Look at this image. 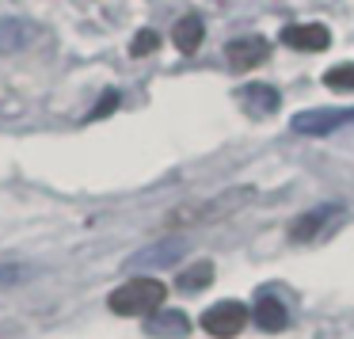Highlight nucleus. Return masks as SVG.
<instances>
[{"instance_id":"1","label":"nucleus","mask_w":354,"mask_h":339,"mask_svg":"<svg viewBox=\"0 0 354 339\" xmlns=\"http://www.w3.org/2000/svg\"><path fill=\"white\" fill-rule=\"evenodd\" d=\"M164 297H168V286L164 282H156V278H130V282H122L111 293L107 305L118 316H149L164 305Z\"/></svg>"},{"instance_id":"2","label":"nucleus","mask_w":354,"mask_h":339,"mask_svg":"<svg viewBox=\"0 0 354 339\" xmlns=\"http://www.w3.org/2000/svg\"><path fill=\"white\" fill-rule=\"evenodd\" d=\"M248 199H252V191H225V194H217V199H209V202H194V206L176 210V214H171L168 221H171V225H202V221H217V217H225V214H232V210H240Z\"/></svg>"},{"instance_id":"3","label":"nucleus","mask_w":354,"mask_h":339,"mask_svg":"<svg viewBox=\"0 0 354 339\" xmlns=\"http://www.w3.org/2000/svg\"><path fill=\"white\" fill-rule=\"evenodd\" d=\"M244 324H248V309L240 305V301H217V305H209L206 313H202V328H206L214 339L240 336Z\"/></svg>"},{"instance_id":"4","label":"nucleus","mask_w":354,"mask_h":339,"mask_svg":"<svg viewBox=\"0 0 354 339\" xmlns=\"http://www.w3.org/2000/svg\"><path fill=\"white\" fill-rule=\"evenodd\" d=\"M354 118V107H343V111H301L293 115L290 130L301 134V138H324V134H335L339 126H346Z\"/></svg>"},{"instance_id":"5","label":"nucleus","mask_w":354,"mask_h":339,"mask_svg":"<svg viewBox=\"0 0 354 339\" xmlns=\"http://www.w3.org/2000/svg\"><path fill=\"white\" fill-rule=\"evenodd\" d=\"M282 42L293 50H305V54H320L331 46V31L324 24H293L282 31Z\"/></svg>"},{"instance_id":"6","label":"nucleus","mask_w":354,"mask_h":339,"mask_svg":"<svg viewBox=\"0 0 354 339\" xmlns=\"http://www.w3.org/2000/svg\"><path fill=\"white\" fill-rule=\"evenodd\" d=\"M270 54V42L263 35H248V39H236L225 46V57H229L232 69H255L259 62H267Z\"/></svg>"},{"instance_id":"7","label":"nucleus","mask_w":354,"mask_h":339,"mask_svg":"<svg viewBox=\"0 0 354 339\" xmlns=\"http://www.w3.org/2000/svg\"><path fill=\"white\" fill-rule=\"evenodd\" d=\"M240 103H244L248 115L267 118V115H274V111H278L282 95H278L270 84H248V88H240Z\"/></svg>"},{"instance_id":"8","label":"nucleus","mask_w":354,"mask_h":339,"mask_svg":"<svg viewBox=\"0 0 354 339\" xmlns=\"http://www.w3.org/2000/svg\"><path fill=\"white\" fill-rule=\"evenodd\" d=\"M145 331L156 339H183L187 331H191V320H187V313H179V309H168V313H156L153 320H145Z\"/></svg>"},{"instance_id":"9","label":"nucleus","mask_w":354,"mask_h":339,"mask_svg":"<svg viewBox=\"0 0 354 339\" xmlns=\"http://www.w3.org/2000/svg\"><path fill=\"white\" fill-rule=\"evenodd\" d=\"M331 217H339V206H320V210H313V214H301L297 221H293L290 237H293V240H313V237H320L324 225H328Z\"/></svg>"},{"instance_id":"10","label":"nucleus","mask_w":354,"mask_h":339,"mask_svg":"<svg viewBox=\"0 0 354 339\" xmlns=\"http://www.w3.org/2000/svg\"><path fill=\"white\" fill-rule=\"evenodd\" d=\"M255 324H259L263 331H282L286 324H290V316H286V305L274 297V293H263V297L255 301Z\"/></svg>"},{"instance_id":"11","label":"nucleus","mask_w":354,"mask_h":339,"mask_svg":"<svg viewBox=\"0 0 354 339\" xmlns=\"http://www.w3.org/2000/svg\"><path fill=\"white\" fill-rule=\"evenodd\" d=\"M202 35H206V24L198 16H183L176 24V31H171V42L179 46V54H194L202 46Z\"/></svg>"},{"instance_id":"12","label":"nucleus","mask_w":354,"mask_h":339,"mask_svg":"<svg viewBox=\"0 0 354 339\" xmlns=\"http://www.w3.org/2000/svg\"><path fill=\"white\" fill-rule=\"evenodd\" d=\"M31 39H35V27L24 24V19H4V24H0V50H4V54L27 46Z\"/></svg>"},{"instance_id":"13","label":"nucleus","mask_w":354,"mask_h":339,"mask_svg":"<svg viewBox=\"0 0 354 339\" xmlns=\"http://www.w3.org/2000/svg\"><path fill=\"white\" fill-rule=\"evenodd\" d=\"M214 282V263H191L187 271H179V278H176V286L183 293H198V290H206V286Z\"/></svg>"},{"instance_id":"14","label":"nucleus","mask_w":354,"mask_h":339,"mask_svg":"<svg viewBox=\"0 0 354 339\" xmlns=\"http://www.w3.org/2000/svg\"><path fill=\"white\" fill-rule=\"evenodd\" d=\"M324 84L331 92H354V65H335V69L324 73Z\"/></svg>"},{"instance_id":"15","label":"nucleus","mask_w":354,"mask_h":339,"mask_svg":"<svg viewBox=\"0 0 354 339\" xmlns=\"http://www.w3.org/2000/svg\"><path fill=\"white\" fill-rule=\"evenodd\" d=\"M156 46H160V35H156V31H138V35H133L130 54L133 57H145V54H153Z\"/></svg>"},{"instance_id":"16","label":"nucleus","mask_w":354,"mask_h":339,"mask_svg":"<svg viewBox=\"0 0 354 339\" xmlns=\"http://www.w3.org/2000/svg\"><path fill=\"white\" fill-rule=\"evenodd\" d=\"M115 107H118V92H103V100H100V107L92 111V118H103V115H111Z\"/></svg>"},{"instance_id":"17","label":"nucleus","mask_w":354,"mask_h":339,"mask_svg":"<svg viewBox=\"0 0 354 339\" xmlns=\"http://www.w3.org/2000/svg\"><path fill=\"white\" fill-rule=\"evenodd\" d=\"M24 275H27L24 267H12V263H0V286H4V282H19Z\"/></svg>"}]
</instances>
